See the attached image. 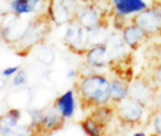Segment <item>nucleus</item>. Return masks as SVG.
Listing matches in <instances>:
<instances>
[{"label":"nucleus","instance_id":"obj_1","mask_svg":"<svg viewBox=\"0 0 161 136\" xmlns=\"http://www.w3.org/2000/svg\"><path fill=\"white\" fill-rule=\"evenodd\" d=\"M75 93L83 109L95 108L111 103L110 101V79L103 74L78 75Z\"/></svg>","mask_w":161,"mask_h":136},{"label":"nucleus","instance_id":"obj_2","mask_svg":"<svg viewBox=\"0 0 161 136\" xmlns=\"http://www.w3.org/2000/svg\"><path fill=\"white\" fill-rule=\"evenodd\" d=\"M51 19L47 13L40 14L32 18L28 27L23 34V37L19 40L14 46H15V52L21 56H26L30 53V51L35 47L44 43L45 38L51 31Z\"/></svg>","mask_w":161,"mask_h":136},{"label":"nucleus","instance_id":"obj_3","mask_svg":"<svg viewBox=\"0 0 161 136\" xmlns=\"http://www.w3.org/2000/svg\"><path fill=\"white\" fill-rule=\"evenodd\" d=\"M115 117H118L119 122L127 127H136L142 123L145 113L148 107L132 97H127L123 101H120L115 106Z\"/></svg>","mask_w":161,"mask_h":136},{"label":"nucleus","instance_id":"obj_4","mask_svg":"<svg viewBox=\"0 0 161 136\" xmlns=\"http://www.w3.org/2000/svg\"><path fill=\"white\" fill-rule=\"evenodd\" d=\"M108 9L100 3H91L80 5L74 19L86 29L91 31L100 27H108Z\"/></svg>","mask_w":161,"mask_h":136},{"label":"nucleus","instance_id":"obj_5","mask_svg":"<svg viewBox=\"0 0 161 136\" xmlns=\"http://www.w3.org/2000/svg\"><path fill=\"white\" fill-rule=\"evenodd\" d=\"M30 21H25L22 15L13 12L5 14L0 22V37L9 45H15L23 37Z\"/></svg>","mask_w":161,"mask_h":136},{"label":"nucleus","instance_id":"obj_6","mask_svg":"<svg viewBox=\"0 0 161 136\" xmlns=\"http://www.w3.org/2000/svg\"><path fill=\"white\" fill-rule=\"evenodd\" d=\"M63 40L72 52L77 55H85L90 46V33L88 29L82 27L75 19H73L67 24Z\"/></svg>","mask_w":161,"mask_h":136},{"label":"nucleus","instance_id":"obj_7","mask_svg":"<svg viewBox=\"0 0 161 136\" xmlns=\"http://www.w3.org/2000/svg\"><path fill=\"white\" fill-rule=\"evenodd\" d=\"M158 89V85L153 82L152 76L138 75L129 83L128 95L145 103L148 108H152L153 97Z\"/></svg>","mask_w":161,"mask_h":136},{"label":"nucleus","instance_id":"obj_8","mask_svg":"<svg viewBox=\"0 0 161 136\" xmlns=\"http://www.w3.org/2000/svg\"><path fill=\"white\" fill-rule=\"evenodd\" d=\"M130 22L143 28L150 36H161V18L155 13L151 7L133 14Z\"/></svg>","mask_w":161,"mask_h":136},{"label":"nucleus","instance_id":"obj_9","mask_svg":"<svg viewBox=\"0 0 161 136\" xmlns=\"http://www.w3.org/2000/svg\"><path fill=\"white\" fill-rule=\"evenodd\" d=\"M65 118L62 116L54 104L42 107V120L38 128V133H53L60 128H63Z\"/></svg>","mask_w":161,"mask_h":136},{"label":"nucleus","instance_id":"obj_10","mask_svg":"<svg viewBox=\"0 0 161 136\" xmlns=\"http://www.w3.org/2000/svg\"><path fill=\"white\" fill-rule=\"evenodd\" d=\"M122 37L130 50H138L150 40L151 36L143 28L130 22L129 24H125L122 28Z\"/></svg>","mask_w":161,"mask_h":136},{"label":"nucleus","instance_id":"obj_11","mask_svg":"<svg viewBox=\"0 0 161 136\" xmlns=\"http://www.w3.org/2000/svg\"><path fill=\"white\" fill-rule=\"evenodd\" d=\"M46 13L49 14L51 22L56 26H65L74 19V15L64 5L63 0H49V5Z\"/></svg>","mask_w":161,"mask_h":136},{"label":"nucleus","instance_id":"obj_12","mask_svg":"<svg viewBox=\"0 0 161 136\" xmlns=\"http://www.w3.org/2000/svg\"><path fill=\"white\" fill-rule=\"evenodd\" d=\"M85 59L88 65H91L93 69H103L110 65L109 55H108V48L105 42L103 43H96L91 47L87 48L85 52Z\"/></svg>","mask_w":161,"mask_h":136},{"label":"nucleus","instance_id":"obj_13","mask_svg":"<svg viewBox=\"0 0 161 136\" xmlns=\"http://www.w3.org/2000/svg\"><path fill=\"white\" fill-rule=\"evenodd\" d=\"M53 104L55 106V108L62 113V116L65 120H69L74 116L75 112V93L73 89L67 90L65 93H63L62 95L56 97L54 99Z\"/></svg>","mask_w":161,"mask_h":136},{"label":"nucleus","instance_id":"obj_14","mask_svg":"<svg viewBox=\"0 0 161 136\" xmlns=\"http://www.w3.org/2000/svg\"><path fill=\"white\" fill-rule=\"evenodd\" d=\"M111 3L114 8V14L125 18L148 7L145 0H111Z\"/></svg>","mask_w":161,"mask_h":136},{"label":"nucleus","instance_id":"obj_15","mask_svg":"<svg viewBox=\"0 0 161 136\" xmlns=\"http://www.w3.org/2000/svg\"><path fill=\"white\" fill-rule=\"evenodd\" d=\"M21 120V109L12 107L0 116V135H13Z\"/></svg>","mask_w":161,"mask_h":136},{"label":"nucleus","instance_id":"obj_16","mask_svg":"<svg viewBox=\"0 0 161 136\" xmlns=\"http://www.w3.org/2000/svg\"><path fill=\"white\" fill-rule=\"evenodd\" d=\"M129 80L124 79L122 76H115L110 79V101L111 104H116L120 101L128 97L129 92Z\"/></svg>","mask_w":161,"mask_h":136},{"label":"nucleus","instance_id":"obj_17","mask_svg":"<svg viewBox=\"0 0 161 136\" xmlns=\"http://www.w3.org/2000/svg\"><path fill=\"white\" fill-rule=\"evenodd\" d=\"M45 0H10V10L18 15L36 13Z\"/></svg>","mask_w":161,"mask_h":136},{"label":"nucleus","instance_id":"obj_18","mask_svg":"<svg viewBox=\"0 0 161 136\" xmlns=\"http://www.w3.org/2000/svg\"><path fill=\"white\" fill-rule=\"evenodd\" d=\"M91 117H93L98 123H101L104 127H108L113 118L115 117V107L114 104H104L92 108V112L90 113Z\"/></svg>","mask_w":161,"mask_h":136},{"label":"nucleus","instance_id":"obj_19","mask_svg":"<svg viewBox=\"0 0 161 136\" xmlns=\"http://www.w3.org/2000/svg\"><path fill=\"white\" fill-rule=\"evenodd\" d=\"M32 99H33V89L23 88L15 93H12L7 102L10 104V107L21 108V107H28L32 103Z\"/></svg>","mask_w":161,"mask_h":136},{"label":"nucleus","instance_id":"obj_20","mask_svg":"<svg viewBox=\"0 0 161 136\" xmlns=\"http://www.w3.org/2000/svg\"><path fill=\"white\" fill-rule=\"evenodd\" d=\"M36 60L45 66H50L55 61V52L53 51L51 47L41 43L38 45V48L36 51Z\"/></svg>","mask_w":161,"mask_h":136},{"label":"nucleus","instance_id":"obj_21","mask_svg":"<svg viewBox=\"0 0 161 136\" xmlns=\"http://www.w3.org/2000/svg\"><path fill=\"white\" fill-rule=\"evenodd\" d=\"M80 127L83 128V131H85L87 135H91V136L103 135V133H105L104 130L106 128V127H104L101 123H98L93 117H91V116L86 117L83 121H80Z\"/></svg>","mask_w":161,"mask_h":136},{"label":"nucleus","instance_id":"obj_22","mask_svg":"<svg viewBox=\"0 0 161 136\" xmlns=\"http://www.w3.org/2000/svg\"><path fill=\"white\" fill-rule=\"evenodd\" d=\"M28 114H30V127L32 130V133H38V128L41 125V120H42V108H37L33 107L31 109H28Z\"/></svg>","mask_w":161,"mask_h":136},{"label":"nucleus","instance_id":"obj_23","mask_svg":"<svg viewBox=\"0 0 161 136\" xmlns=\"http://www.w3.org/2000/svg\"><path fill=\"white\" fill-rule=\"evenodd\" d=\"M150 117L153 128V135H161V108H152Z\"/></svg>","mask_w":161,"mask_h":136},{"label":"nucleus","instance_id":"obj_24","mask_svg":"<svg viewBox=\"0 0 161 136\" xmlns=\"http://www.w3.org/2000/svg\"><path fill=\"white\" fill-rule=\"evenodd\" d=\"M26 83H27V73H26L23 69H21L18 73H15V74L13 75L12 84H13L14 87H22V85H25Z\"/></svg>","mask_w":161,"mask_h":136},{"label":"nucleus","instance_id":"obj_25","mask_svg":"<svg viewBox=\"0 0 161 136\" xmlns=\"http://www.w3.org/2000/svg\"><path fill=\"white\" fill-rule=\"evenodd\" d=\"M46 78L51 82V83H55V84H60L64 79H67V75L62 71H47L46 73Z\"/></svg>","mask_w":161,"mask_h":136},{"label":"nucleus","instance_id":"obj_26","mask_svg":"<svg viewBox=\"0 0 161 136\" xmlns=\"http://www.w3.org/2000/svg\"><path fill=\"white\" fill-rule=\"evenodd\" d=\"M79 2L80 0H63V3H64V5L69 9V12L75 17V14H77V12H78V9H79Z\"/></svg>","mask_w":161,"mask_h":136},{"label":"nucleus","instance_id":"obj_27","mask_svg":"<svg viewBox=\"0 0 161 136\" xmlns=\"http://www.w3.org/2000/svg\"><path fill=\"white\" fill-rule=\"evenodd\" d=\"M152 79H153V82L158 85V87H161V61L153 68V73H152Z\"/></svg>","mask_w":161,"mask_h":136},{"label":"nucleus","instance_id":"obj_28","mask_svg":"<svg viewBox=\"0 0 161 136\" xmlns=\"http://www.w3.org/2000/svg\"><path fill=\"white\" fill-rule=\"evenodd\" d=\"M19 70H21V66L19 65H17V66H9V68H5L3 71H2V76H4V78H10V76H13L15 73H18Z\"/></svg>","mask_w":161,"mask_h":136},{"label":"nucleus","instance_id":"obj_29","mask_svg":"<svg viewBox=\"0 0 161 136\" xmlns=\"http://www.w3.org/2000/svg\"><path fill=\"white\" fill-rule=\"evenodd\" d=\"M152 108H161V87H158L152 102Z\"/></svg>","mask_w":161,"mask_h":136},{"label":"nucleus","instance_id":"obj_30","mask_svg":"<svg viewBox=\"0 0 161 136\" xmlns=\"http://www.w3.org/2000/svg\"><path fill=\"white\" fill-rule=\"evenodd\" d=\"M151 8L155 10V13L161 18V0H157V2H153Z\"/></svg>","mask_w":161,"mask_h":136},{"label":"nucleus","instance_id":"obj_31","mask_svg":"<svg viewBox=\"0 0 161 136\" xmlns=\"http://www.w3.org/2000/svg\"><path fill=\"white\" fill-rule=\"evenodd\" d=\"M65 75H67V79H74V78H77L79 75V71L77 69H69L65 73Z\"/></svg>","mask_w":161,"mask_h":136},{"label":"nucleus","instance_id":"obj_32","mask_svg":"<svg viewBox=\"0 0 161 136\" xmlns=\"http://www.w3.org/2000/svg\"><path fill=\"white\" fill-rule=\"evenodd\" d=\"M7 84H8V82H7V78H4V76H3V78H0V92L5 89Z\"/></svg>","mask_w":161,"mask_h":136},{"label":"nucleus","instance_id":"obj_33","mask_svg":"<svg viewBox=\"0 0 161 136\" xmlns=\"http://www.w3.org/2000/svg\"><path fill=\"white\" fill-rule=\"evenodd\" d=\"M83 4H91V3H100L101 0H80Z\"/></svg>","mask_w":161,"mask_h":136},{"label":"nucleus","instance_id":"obj_34","mask_svg":"<svg viewBox=\"0 0 161 136\" xmlns=\"http://www.w3.org/2000/svg\"><path fill=\"white\" fill-rule=\"evenodd\" d=\"M133 135H134V136H145V135H146V132H143V131H141V132H134Z\"/></svg>","mask_w":161,"mask_h":136}]
</instances>
